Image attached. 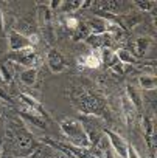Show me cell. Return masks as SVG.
Wrapping results in <instances>:
<instances>
[{"label":"cell","mask_w":157,"mask_h":158,"mask_svg":"<svg viewBox=\"0 0 157 158\" xmlns=\"http://www.w3.org/2000/svg\"><path fill=\"white\" fill-rule=\"evenodd\" d=\"M61 130L65 135V138L70 141L72 146L83 147V149L90 147V141L86 135V130H84L81 121L73 119V118H64L61 121Z\"/></svg>","instance_id":"obj_1"},{"label":"cell","mask_w":157,"mask_h":158,"mask_svg":"<svg viewBox=\"0 0 157 158\" xmlns=\"http://www.w3.org/2000/svg\"><path fill=\"white\" fill-rule=\"evenodd\" d=\"M8 60L13 64H20L25 68H36L41 62L36 50L33 47L19 50V51H11V54L8 56Z\"/></svg>","instance_id":"obj_2"},{"label":"cell","mask_w":157,"mask_h":158,"mask_svg":"<svg viewBox=\"0 0 157 158\" xmlns=\"http://www.w3.org/2000/svg\"><path fill=\"white\" fill-rule=\"evenodd\" d=\"M106 136L109 141V147L112 149V152L115 155H118L120 158H126V152H128V143L124 141L123 136H120L118 133L112 132V130H106Z\"/></svg>","instance_id":"obj_3"},{"label":"cell","mask_w":157,"mask_h":158,"mask_svg":"<svg viewBox=\"0 0 157 158\" xmlns=\"http://www.w3.org/2000/svg\"><path fill=\"white\" fill-rule=\"evenodd\" d=\"M112 42H114V37L109 33H106V34H90L86 39V44L89 47H92L94 51H100L103 48H111Z\"/></svg>","instance_id":"obj_4"},{"label":"cell","mask_w":157,"mask_h":158,"mask_svg":"<svg viewBox=\"0 0 157 158\" xmlns=\"http://www.w3.org/2000/svg\"><path fill=\"white\" fill-rule=\"evenodd\" d=\"M19 101L24 104V110H27V112H30V113H33V115H36V116H41V118H44L45 116V110H44V107L41 106V102L37 101V99H34L33 96H30V95H27V93H22V95H19Z\"/></svg>","instance_id":"obj_5"},{"label":"cell","mask_w":157,"mask_h":158,"mask_svg":"<svg viewBox=\"0 0 157 158\" xmlns=\"http://www.w3.org/2000/svg\"><path fill=\"white\" fill-rule=\"evenodd\" d=\"M47 65L51 73H62L65 70V60H64L62 54L55 48L48 50V53H47Z\"/></svg>","instance_id":"obj_6"},{"label":"cell","mask_w":157,"mask_h":158,"mask_svg":"<svg viewBox=\"0 0 157 158\" xmlns=\"http://www.w3.org/2000/svg\"><path fill=\"white\" fill-rule=\"evenodd\" d=\"M8 47H10L11 51H19V50L28 48L31 45H30V40H28L27 36L20 34L17 30H11L10 34H8Z\"/></svg>","instance_id":"obj_7"},{"label":"cell","mask_w":157,"mask_h":158,"mask_svg":"<svg viewBox=\"0 0 157 158\" xmlns=\"http://www.w3.org/2000/svg\"><path fill=\"white\" fill-rule=\"evenodd\" d=\"M151 45V39L149 37H137L134 42H132V56L137 59V57H142L145 56V53L148 51Z\"/></svg>","instance_id":"obj_8"},{"label":"cell","mask_w":157,"mask_h":158,"mask_svg":"<svg viewBox=\"0 0 157 158\" xmlns=\"http://www.w3.org/2000/svg\"><path fill=\"white\" fill-rule=\"evenodd\" d=\"M78 62H80V65L87 67V68H98L100 64H101L98 51H94V50L90 53H87V54L80 56V57H78Z\"/></svg>","instance_id":"obj_9"},{"label":"cell","mask_w":157,"mask_h":158,"mask_svg":"<svg viewBox=\"0 0 157 158\" xmlns=\"http://www.w3.org/2000/svg\"><path fill=\"white\" fill-rule=\"evenodd\" d=\"M121 112H123V116H124V119H126V123L131 126L132 123H134V119H135V113H137V110H135V107L131 104V101L126 98V95H123L121 96Z\"/></svg>","instance_id":"obj_10"},{"label":"cell","mask_w":157,"mask_h":158,"mask_svg":"<svg viewBox=\"0 0 157 158\" xmlns=\"http://www.w3.org/2000/svg\"><path fill=\"white\" fill-rule=\"evenodd\" d=\"M94 8H97L98 13L101 14H115V13H120V8H121V3L118 2H98L94 5Z\"/></svg>","instance_id":"obj_11"},{"label":"cell","mask_w":157,"mask_h":158,"mask_svg":"<svg viewBox=\"0 0 157 158\" xmlns=\"http://www.w3.org/2000/svg\"><path fill=\"white\" fill-rule=\"evenodd\" d=\"M19 79H20V82L27 87L34 85L36 81H37V68H25L24 71H20Z\"/></svg>","instance_id":"obj_12"},{"label":"cell","mask_w":157,"mask_h":158,"mask_svg":"<svg viewBox=\"0 0 157 158\" xmlns=\"http://www.w3.org/2000/svg\"><path fill=\"white\" fill-rule=\"evenodd\" d=\"M0 76H2V81L5 84H11L14 79V73H13V62L10 60H3L0 62Z\"/></svg>","instance_id":"obj_13"},{"label":"cell","mask_w":157,"mask_h":158,"mask_svg":"<svg viewBox=\"0 0 157 158\" xmlns=\"http://www.w3.org/2000/svg\"><path fill=\"white\" fill-rule=\"evenodd\" d=\"M126 98L131 101V104L135 107L137 112L142 110V95H140V92H138L135 87L126 85Z\"/></svg>","instance_id":"obj_14"},{"label":"cell","mask_w":157,"mask_h":158,"mask_svg":"<svg viewBox=\"0 0 157 158\" xmlns=\"http://www.w3.org/2000/svg\"><path fill=\"white\" fill-rule=\"evenodd\" d=\"M89 5H90V2L83 3V2H80V0H72V2H61L59 11L68 14V13H75V11H78L80 8H84V6H89Z\"/></svg>","instance_id":"obj_15"},{"label":"cell","mask_w":157,"mask_h":158,"mask_svg":"<svg viewBox=\"0 0 157 158\" xmlns=\"http://www.w3.org/2000/svg\"><path fill=\"white\" fill-rule=\"evenodd\" d=\"M138 85L143 90H155L157 87V79L154 74H140L138 76Z\"/></svg>","instance_id":"obj_16"},{"label":"cell","mask_w":157,"mask_h":158,"mask_svg":"<svg viewBox=\"0 0 157 158\" xmlns=\"http://www.w3.org/2000/svg\"><path fill=\"white\" fill-rule=\"evenodd\" d=\"M115 56L117 59L123 64V65H135L137 64V59L132 56V53L126 48H118L115 50Z\"/></svg>","instance_id":"obj_17"},{"label":"cell","mask_w":157,"mask_h":158,"mask_svg":"<svg viewBox=\"0 0 157 158\" xmlns=\"http://www.w3.org/2000/svg\"><path fill=\"white\" fill-rule=\"evenodd\" d=\"M20 116H22L25 121L31 123L33 126H36V127H39V129H45V127H47V123H45L44 118L36 116V115H33V113H30V112H27V110H22V112H20Z\"/></svg>","instance_id":"obj_18"},{"label":"cell","mask_w":157,"mask_h":158,"mask_svg":"<svg viewBox=\"0 0 157 158\" xmlns=\"http://www.w3.org/2000/svg\"><path fill=\"white\" fill-rule=\"evenodd\" d=\"M89 36H90V31L86 27V23H81L80 22V25L73 30V40H76V42L78 40H86Z\"/></svg>","instance_id":"obj_19"},{"label":"cell","mask_w":157,"mask_h":158,"mask_svg":"<svg viewBox=\"0 0 157 158\" xmlns=\"http://www.w3.org/2000/svg\"><path fill=\"white\" fill-rule=\"evenodd\" d=\"M135 6H137L140 11L149 13V11L155 6V2H152V0H146V2H142V0H138V2H135Z\"/></svg>","instance_id":"obj_20"},{"label":"cell","mask_w":157,"mask_h":158,"mask_svg":"<svg viewBox=\"0 0 157 158\" xmlns=\"http://www.w3.org/2000/svg\"><path fill=\"white\" fill-rule=\"evenodd\" d=\"M123 20L126 22L123 27H128V28H132L135 27L138 22H140V17H132V16H123Z\"/></svg>","instance_id":"obj_21"},{"label":"cell","mask_w":157,"mask_h":158,"mask_svg":"<svg viewBox=\"0 0 157 158\" xmlns=\"http://www.w3.org/2000/svg\"><path fill=\"white\" fill-rule=\"evenodd\" d=\"M78 25H80V20H78L76 17H73V16H70V17H65V27L68 28V30H75Z\"/></svg>","instance_id":"obj_22"},{"label":"cell","mask_w":157,"mask_h":158,"mask_svg":"<svg viewBox=\"0 0 157 158\" xmlns=\"http://www.w3.org/2000/svg\"><path fill=\"white\" fill-rule=\"evenodd\" d=\"M126 158H140L137 149L134 146H128V152H126Z\"/></svg>","instance_id":"obj_23"},{"label":"cell","mask_w":157,"mask_h":158,"mask_svg":"<svg viewBox=\"0 0 157 158\" xmlns=\"http://www.w3.org/2000/svg\"><path fill=\"white\" fill-rule=\"evenodd\" d=\"M114 155H115V153L112 152V149H111V147L104 150V158H114Z\"/></svg>","instance_id":"obj_24"},{"label":"cell","mask_w":157,"mask_h":158,"mask_svg":"<svg viewBox=\"0 0 157 158\" xmlns=\"http://www.w3.org/2000/svg\"><path fill=\"white\" fill-rule=\"evenodd\" d=\"M0 98H3L5 101H11V98H10V96L3 92V89H0Z\"/></svg>","instance_id":"obj_25"},{"label":"cell","mask_w":157,"mask_h":158,"mask_svg":"<svg viewBox=\"0 0 157 158\" xmlns=\"http://www.w3.org/2000/svg\"><path fill=\"white\" fill-rule=\"evenodd\" d=\"M3 23H5V20H3V13H2V10H0V33L3 31Z\"/></svg>","instance_id":"obj_26"},{"label":"cell","mask_w":157,"mask_h":158,"mask_svg":"<svg viewBox=\"0 0 157 158\" xmlns=\"http://www.w3.org/2000/svg\"><path fill=\"white\" fill-rule=\"evenodd\" d=\"M2 82H3V81H2V76H0V84H2Z\"/></svg>","instance_id":"obj_27"}]
</instances>
